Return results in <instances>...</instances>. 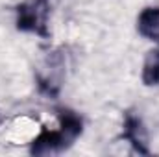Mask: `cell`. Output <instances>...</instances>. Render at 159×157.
I'll return each instance as SVG.
<instances>
[{
	"instance_id": "1",
	"label": "cell",
	"mask_w": 159,
	"mask_h": 157,
	"mask_svg": "<svg viewBox=\"0 0 159 157\" xmlns=\"http://www.w3.org/2000/svg\"><path fill=\"white\" fill-rule=\"evenodd\" d=\"M17 30L26 34H35L43 39L50 37L48 30V15H50V0H24L17 6Z\"/></svg>"
},
{
	"instance_id": "2",
	"label": "cell",
	"mask_w": 159,
	"mask_h": 157,
	"mask_svg": "<svg viewBox=\"0 0 159 157\" xmlns=\"http://www.w3.org/2000/svg\"><path fill=\"white\" fill-rule=\"evenodd\" d=\"M74 139L63 129H46L43 128L41 133L32 141L30 144V154L32 155H54L65 152L69 146H72Z\"/></svg>"
},
{
	"instance_id": "3",
	"label": "cell",
	"mask_w": 159,
	"mask_h": 157,
	"mask_svg": "<svg viewBox=\"0 0 159 157\" xmlns=\"http://www.w3.org/2000/svg\"><path fill=\"white\" fill-rule=\"evenodd\" d=\"M120 137H122L126 142H129V146L133 148L135 154H141V155H148V154H150L146 128H144L141 117H137L133 111H126V113H124L122 135H120Z\"/></svg>"
},
{
	"instance_id": "4",
	"label": "cell",
	"mask_w": 159,
	"mask_h": 157,
	"mask_svg": "<svg viewBox=\"0 0 159 157\" xmlns=\"http://www.w3.org/2000/svg\"><path fill=\"white\" fill-rule=\"evenodd\" d=\"M137 32L146 39L159 43V6H148L139 13Z\"/></svg>"
},
{
	"instance_id": "5",
	"label": "cell",
	"mask_w": 159,
	"mask_h": 157,
	"mask_svg": "<svg viewBox=\"0 0 159 157\" xmlns=\"http://www.w3.org/2000/svg\"><path fill=\"white\" fill-rule=\"evenodd\" d=\"M143 83L148 85V87H157L159 85V48L150 50L144 57Z\"/></svg>"
}]
</instances>
